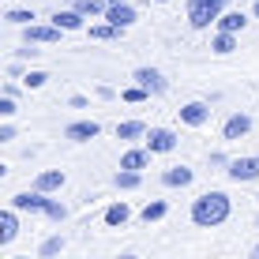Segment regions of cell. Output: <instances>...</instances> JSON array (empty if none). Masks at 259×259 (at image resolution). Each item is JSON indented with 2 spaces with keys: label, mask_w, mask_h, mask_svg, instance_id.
Wrapping results in <instances>:
<instances>
[{
  "label": "cell",
  "mask_w": 259,
  "mask_h": 259,
  "mask_svg": "<svg viewBox=\"0 0 259 259\" xmlns=\"http://www.w3.org/2000/svg\"><path fill=\"white\" fill-rule=\"evenodd\" d=\"M109 26H117V30H128V26H136V8L128 4V0H120V4H113V8H105V15H102Z\"/></svg>",
  "instance_id": "5"
},
{
  "label": "cell",
  "mask_w": 259,
  "mask_h": 259,
  "mask_svg": "<svg viewBox=\"0 0 259 259\" xmlns=\"http://www.w3.org/2000/svg\"><path fill=\"white\" fill-rule=\"evenodd\" d=\"M248 132H252V117H248V113H233V117L226 120V128H222V136L226 139H244Z\"/></svg>",
  "instance_id": "12"
},
{
  "label": "cell",
  "mask_w": 259,
  "mask_h": 259,
  "mask_svg": "<svg viewBox=\"0 0 259 259\" xmlns=\"http://www.w3.org/2000/svg\"><path fill=\"white\" fill-rule=\"evenodd\" d=\"M255 199H259V195H255Z\"/></svg>",
  "instance_id": "38"
},
{
  "label": "cell",
  "mask_w": 259,
  "mask_h": 259,
  "mask_svg": "<svg viewBox=\"0 0 259 259\" xmlns=\"http://www.w3.org/2000/svg\"><path fill=\"white\" fill-rule=\"evenodd\" d=\"M214 26H218L222 34H237V30H244V26H248V15L244 12H222Z\"/></svg>",
  "instance_id": "15"
},
{
  "label": "cell",
  "mask_w": 259,
  "mask_h": 259,
  "mask_svg": "<svg viewBox=\"0 0 259 259\" xmlns=\"http://www.w3.org/2000/svg\"><path fill=\"white\" fill-rule=\"evenodd\" d=\"M117 259H136V255H117Z\"/></svg>",
  "instance_id": "35"
},
{
  "label": "cell",
  "mask_w": 259,
  "mask_h": 259,
  "mask_svg": "<svg viewBox=\"0 0 259 259\" xmlns=\"http://www.w3.org/2000/svg\"><path fill=\"white\" fill-rule=\"evenodd\" d=\"M98 120H75V124H68L64 128V139H71V143H87V139H94L98 136Z\"/></svg>",
  "instance_id": "10"
},
{
  "label": "cell",
  "mask_w": 259,
  "mask_h": 259,
  "mask_svg": "<svg viewBox=\"0 0 259 259\" xmlns=\"http://www.w3.org/2000/svg\"><path fill=\"white\" fill-rule=\"evenodd\" d=\"M46 207H49V195H41V192H19V195H12V210L46 214Z\"/></svg>",
  "instance_id": "8"
},
{
  "label": "cell",
  "mask_w": 259,
  "mask_h": 259,
  "mask_svg": "<svg viewBox=\"0 0 259 259\" xmlns=\"http://www.w3.org/2000/svg\"><path fill=\"white\" fill-rule=\"evenodd\" d=\"M252 259H259V244H255V248H252Z\"/></svg>",
  "instance_id": "34"
},
{
  "label": "cell",
  "mask_w": 259,
  "mask_h": 259,
  "mask_svg": "<svg viewBox=\"0 0 259 259\" xmlns=\"http://www.w3.org/2000/svg\"><path fill=\"white\" fill-rule=\"evenodd\" d=\"M53 26L57 30H83V15L79 12H57L53 15Z\"/></svg>",
  "instance_id": "19"
},
{
  "label": "cell",
  "mask_w": 259,
  "mask_h": 259,
  "mask_svg": "<svg viewBox=\"0 0 259 259\" xmlns=\"http://www.w3.org/2000/svg\"><path fill=\"white\" fill-rule=\"evenodd\" d=\"M229 0H188V23L195 30H207L210 23H218V15L226 12Z\"/></svg>",
  "instance_id": "2"
},
{
  "label": "cell",
  "mask_w": 259,
  "mask_h": 259,
  "mask_svg": "<svg viewBox=\"0 0 259 259\" xmlns=\"http://www.w3.org/2000/svg\"><path fill=\"white\" fill-rule=\"evenodd\" d=\"M4 177H8V165H4V162H0V181H4Z\"/></svg>",
  "instance_id": "32"
},
{
  "label": "cell",
  "mask_w": 259,
  "mask_h": 259,
  "mask_svg": "<svg viewBox=\"0 0 259 259\" xmlns=\"http://www.w3.org/2000/svg\"><path fill=\"white\" fill-rule=\"evenodd\" d=\"M46 218H53V222H64V218H68V207H64V203H57V199H49Z\"/></svg>",
  "instance_id": "28"
},
{
  "label": "cell",
  "mask_w": 259,
  "mask_h": 259,
  "mask_svg": "<svg viewBox=\"0 0 259 259\" xmlns=\"http://www.w3.org/2000/svg\"><path fill=\"white\" fill-rule=\"evenodd\" d=\"M15 113V98H0V117H12Z\"/></svg>",
  "instance_id": "30"
},
{
  "label": "cell",
  "mask_w": 259,
  "mask_h": 259,
  "mask_svg": "<svg viewBox=\"0 0 259 259\" xmlns=\"http://www.w3.org/2000/svg\"><path fill=\"white\" fill-rule=\"evenodd\" d=\"M23 41L26 46H53V41H60V30L53 23H30L23 26Z\"/></svg>",
  "instance_id": "4"
},
{
  "label": "cell",
  "mask_w": 259,
  "mask_h": 259,
  "mask_svg": "<svg viewBox=\"0 0 259 259\" xmlns=\"http://www.w3.org/2000/svg\"><path fill=\"white\" fill-rule=\"evenodd\" d=\"M15 259H30V255H15Z\"/></svg>",
  "instance_id": "36"
},
{
  "label": "cell",
  "mask_w": 259,
  "mask_h": 259,
  "mask_svg": "<svg viewBox=\"0 0 259 259\" xmlns=\"http://www.w3.org/2000/svg\"><path fill=\"white\" fill-rule=\"evenodd\" d=\"M60 188H64V173H60V169H41L38 181H34V192H41V195L60 192Z\"/></svg>",
  "instance_id": "11"
},
{
  "label": "cell",
  "mask_w": 259,
  "mask_h": 259,
  "mask_svg": "<svg viewBox=\"0 0 259 259\" xmlns=\"http://www.w3.org/2000/svg\"><path fill=\"white\" fill-rule=\"evenodd\" d=\"M128 218H132V210H128V203H109L105 207V226L109 229H120V226H128Z\"/></svg>",
  "instance_id": "16"
},
{
  "label": "cell",
  "mask_w": 259,
  "mask_h": 259,
  "mask_svg": "<svg viewBox=\"0 0 259 259\" xmlns=\"http://www.w3.org/2000/svg\"><path fill=\"white\" fill-rule=\"evenodd\" d=\"M165 199H154V203H147V207H143L139 210V222H143V226H150V222H162L165 218Z\"/></svg>",
  "instance_id": "20"
},
{
  "label": "cell",
  "mask_w": 259,
  "mask_h": 259,
  "mask_svg": "<svg viewBox=\"0 0 259 259\" xmlns=\"http://www.w3.org/2000/svg\"><path fill=\"white\" fill-rule=\"evenodd\" d=\"M150 165V154H147V150H124V158H120V169H124V173H139V169H147Z\"/></svg>",
  "instance_id": "17"
},
{
  "label": "cell",
  "mask_w": 259,
  "mask_h": 259,
  "mask_svg": "<svg viewBox=\"0 0 259 259\" xmlns=\"http://www.w3.org/2000/svg\"><path fill=\"white\" fill-rule=\"evenodd\" d=\"M4 19L15 23V26H30V23H34V12H26V8H15V12H8Z\"/></svg>",
  "instance_id": "27"
},
{
  "label": "cell",
  "mask_w": 259,
  "mask_h": 259,
  "mask_svg": "<svg viewBox=\"0 0 259 259\" xmlns=\"http://www.w3.org/2000/svg\"><path fill=\"white\" fill-rule=\"evenodd\" d=\"M124 30H117V26H109V23H94L91 26V38L94 41H113V38H120Z\"/></svg>",
  "instance_id": "22"
},
{
  "label": "cell",
  "mask_w": 259,
  "mask_h": 259,
  "mask_svg": "<svg viewBox=\"0 0 259 259\" xmlns=\"http://www.w3.org/2000/svg\"><path fill=\"white\" fill-rule=\"evenodd\" d=\"M207 120H210V105H207V102H188V105H181V124H188V128H203Z\"/></svg>",
  "instance_id": "9"
},
{
  "label": "cell",
  "mask_w": 259,
  "mask_h": 259,
  "mask_svg": "<svg viewBox=\"0 0 259 259\" xmlns=\"http://www.w3.org/2000/svg\"><path fill=\"white\" fill-rule=\"evenodd\" d=\"M120 98H124V102H132V105H139V102H147V98H150V94H147V91H143V87H128V91H124Z\"/></svg>",
  "instance_id": "29"
},
{
  "label": "cell",
  "mask_w": 259,
  "mask_h": 259,
  "mask_svg": "<svg viewBox=\"0 0 259 259\" xmlns=\"http://www.w3.org/2000/svg\"><path fill=\"white\" fill-rule=\"evenodd\" d=\"M15 237H19V218H15V210H0V248H8Z\"/></svg>",
  "instance_id": "13"
},
{
  "label": "cell",
  "mask_w": 259,
  "mask_h": 259,
  "mask_svg": "<svg viewBox=\"0 0 259 259\" xmlns=\"http://www.w3.org/2000/svg\"><path fill=\"white\" fill-rule=\"evenodd\" d=\"M75 12L79 15H91V19H98V15H105L102 0H75Z\"/></svg>",
  "instance_id": "23"
},
{
  "label": "cell",
  "mask_w": 259,
  "mask_h": 259,
  "mask_svg": "<svg viewBox=\"0 0 259 259\" xmlns=\"http://www.w3.org/2000/svg\"><path fill=\"white\" fill-rule=\"evenodd\" d=\"M143 136H147V124H143V120H124V124H117V139H124V143H136Z\"/></svg>",
  "instance_id": "18"
},
{
  "label": "cell",
  "mask_w": 259,
  "mask_h": 259,
  "mask_svg": "<svg viewBox=\"0 0 259 259\" xmlns=\"http://www.w3.org/2000/svg\"><path fill=\"white\" fill-rule=\"evenodd\" d=\"M192 169L188 165H173V169H165V173H162V184H165V188H188V184H192Z\"/></svg>",
  "instance_id": "14"
},
{
  "label": "cell",
  "mask_w": 259,
  "mask_h": 259,
  "mask_svg": "<svg viewBox=\"0 0 259 259\" xmlns=\"http://www.w3.org/2000/svg\"><path fill=\"white\" fill-rule=\"evenodd\" d=\"M210 49L218 53V57L233 53V49H237V34H222V30H218V34H214V41H210Z\"/></svg>",
  "instance_id": "21"
},
{
  "label": "cell",
  "mask_w": 259,
  "mask_h": 259,
  "mask_svg": "<svg viewBox=\"0 0 259 259\" xmlns=\"http://www.w3.org/2000/svg\"><path fill=\"white\" fill-rule=\"evenodd\" d=\"M229 210H233V203H229L226 192H203L192 203V222L199 229H218V226H226Z\"/></svg>",
  "instance_id": "1"
},
{
  "label": "cell",
  "mask_w": 259,
  "mask_h": 259,
  "mask_svg": "<svg viewBox=\"0 0 259 259\" xmlns=\"http://www.w3.org/2000/svg\"><path fill=\"white\" fill-rule=\"evenodd\" d=\"M252 15H255V19H259V0H255V8H252Z\"/></svg>",
  "instance_id": "33"
},
{
  "label": "cell",
  "mask_w": 259,
  "mask_h": 259,
  "mask_svg": "<svg viewBox=\"0 0 259 259\" xmlns=\"http://www.w3.org/2000/svg\"><path fill=\"white\" fill-rule=\"evenodd\" d=\"M46 83H49L46 71H26V75H23V87H26V91H41Z\"/></svg>",
  "instance_id": "25"
},
{
  "label": "cell",
  "mask_w": 259,
  "mask_h": 259,
  "mask_svg": "<svg viewBox=\"0 0 259 259\" xmlns=\"http://www.w3.org/2000/svg\"><path fill=\"white\" fill-rule=\"evenodd\" d=\"M154 4H165V0H154Z\"/></svg>",
  "instance_id": "37"
},
{
  "label": "cell",
  "mask_w": 259,
  "mask_h": 259,
  "mask_svg": "<svg viewBox=\"0 0 259 259\" xmlns=\"http://www.w3.org/2000/svg\"><path fill=\"white\" fill-rule=\"evenodd\" d=\"M147 154H169L177 150V132L173 128H147Z\"/></svg>",
  "instance_id": "3"
},
{
  "label": "cell",
  "mask_w": 259,
  "mask_h": 259,
  "mask_svg": "<svg viewBox=\"0 0 259 259\" xmlns=\"http://www.w3.org/2000/svg\"><path fill=\"white\" fill-rule=\"evenodd\" d=\"M132 79H136V87H143L147 94H165L169 91L165 75L158 68H136V75H132Z\"/></svg>",
  "instance_id": "6"
},
{
  "label": "cell",
  "mask_w": 259,
  "mask_h": 259,
  "mask_svg": "<svg viewBox=\"0 0 259 259\" xmlns=\"http://www.w3.org/2000/svg\"><path fill=\"white\" fill-rule=\"evenodd\" d=\"M139 184H143V177H139V173H124V169L117 173V188H120V192H136Z\"/></svg>",
  "instance_id": "24"
},
{
  "label": "cell",
  "mask_w": 259,
  "mask_h": 259,
  "mask_svg": "<svg viewBox=\"0 0 259 259\" xmlns=\"http://www.w3.org/2000/svg\"><path fill=\"white\" fill-rule=\"evenodd\" d=\"M226 173H229V181H237V184L259 181V158H233Z\"/></svg>",
  "instance_id": "7"
},
{
  "label": "cell",
  "mask_w": 259,
  "mask_h": 259,
  "mask_svg": "<svg viewBox=\"0 0 259 259\" xmlns=\"http://www.w3.org/2000/svg\"><path fill=\"white\" fill-rule=\"evenodd\" d=\"M8 139H15V128L12 124H0V143H8Z\"/></svg>",
  "instance_id": "31"
},
{
  "label": "cell",
  "mask_w": 259,
  "mask_h": 259,
  "mask_svg": "<svg viewBox=\"0 0 259 259\" xmlns=\"http://www.w3.org/2000/svg\"><path fill=\"white\" fill-rule=\"evenodd\" d=\"M64 252V237H49L46 244H41V259H53V255H60Z\"/></svg>",
  "instance_id": "26"
}]
</instances>
